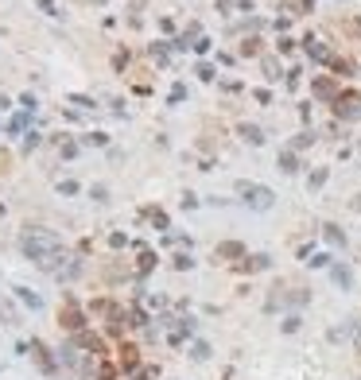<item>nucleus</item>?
I'll return each instance as SVG.
<instances>
[{
	"mask_svg": "<svg viewBox=\"0 0 361 380\" xmlns=\"http://www.w3.org/2000/svg\"><path fill=\"white\" fill-rule=\"evenodd\" d=\"M338 109H342L346 116H357V113H361V101H357V97H346V101H342Z\"/></svg>",
	"mask_w": 361,
	"mask_h": 380,
	"instance_id": "3",
	"label": "nucleus"
},
{
	"mask_svg": "<svg viewBox=\"0 0 361 380\" xmlns=\"http://www.w3.org/2000/svg\"><path fill=\"white\" fill-rule=\"evenodd\" d=\"M307 51H311V54H315V58H326V47H322V43H318V39H307Z\"/></svg>",
	"mask_w": 361,
	"mask_h": 380,
	"instance_id": "4",
	"label": "nucleus"
},
{
	"mask_svg": "<svg viewBox=\"0 0 361 380\" xmlns=\"http://www.w3.org/2000/svg\"><path fill=\"white\" fill-rule=\"evenodd\" d=\"M283 4H288V8H299V12H303V8L311 4V0H283Z\"/></svg>",
	"mask_w": 361,
	"mask_h": 380,
	"instance_id": "5",
	"label": "nucleus"
},
{
	"mask_svg": "<svg viewBox=\"0 0 361 380\" xmlns=\"http://www.w3.org/2000/svg\"><path fill=\"white\" fill-rule=\"evenodd\" d=\"M245 194H249V206H256V210L272 206V190H264V186H245Z\"/></svg>",
	"mask_w": 361,
	"mask_h": 380,
	"instance_id": "2",
	"label": "nucleus"
},
{
	"mask_svg": "<svg viewBox=\"0 0 361 380\" xmlns=\"http://www.w3.org/2000/svg\"><path fill=\"white\" fill-rule=\"evenodd\" d=\"M24 252L35 260V264H43V268L54 272V260H59V237H54V233H43V229H31L24 237Z\"/></svg>",
	"mask_w": 361,
	"mask_h": 380,
	"instance_id": "1",
	"label": "nucleus"
}]
</instances>
